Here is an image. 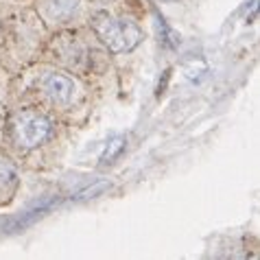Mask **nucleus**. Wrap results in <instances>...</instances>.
I'll list each match as a JSON object with an SVG mask.
<instances>
[{
  "label": "nucleus",
  "mask_w": 260,
  "mask_h": 260,
  "mask_svg": "<svg viewBox=\"0 0 260 260\" xmlns=\"http://www.w3.org/2000/svg\"><path fill=\"white\" fill-rule=\"evenodd\" d=\"M92 26L103 44L112 50V53H125V50H132L140 44L142 33L140 28L136 26L129 20H116L112 18L110 13H99L92 20Z\"/></svg>",
  "instance_id": "obj_1"
},
{
  "label": "nucleus",
  "mask_w": 260,
  "mask_h": 260,
  "mask_svg": "<svg viewBox=\"0 0 260 260\" xmlns=\"http://www.w3.org/2000/svg\"><path fill=\"white\" fill-rule=\"evenodd\" d=\"M13 177H16V169H13L11 160L7 155H0V188H5Z\"/></svg>",
  "instance_id": "obj_6"
},
{
  "label": "nucleus",
  "mask_w": 260,
  "mask_h": 260,
  "mask_svg": "<svg viewBox=\"0 0 260 260\" xmlns=\"http://www.w3.org/2000/svg\"><path fill=\"white\" fill-rule=\"evenodd\" d=\"M79 0H42V7L50 20H66L75 13Z\"/></svg>",
  "instance_id": "obj_4"
},
{
  "label": "nucleus",
  "mask_w": 260,
  "mask_h": 260,
  "mask_svg": "<svg viewBox=\"0 0 260 260\" xmlns=\"http://www.w3.org/2000/svg\"><path fill=\"white\" fill-rule=\"evenodd\" d=\"M44 92L59 105H68L72 96H75V83L70 81L66 75L53 72L44 79Z\"/></svg>",
  "instance_id": "obj_3"
},
{
  "label": "nucleus",
  "mask_w": 260,
  "mask_h": 260,
  "mask_svg": "<svg viewBox=\"0 0 260 260\" xmlns=\"http://www.w3.org/2000/svg\"><path fill=\"white\" fill-rule=\"evenodd\" d=\"M125 144H127V140L122 138V136H116V138H112L110 142H107L103 155H101V162H103V164L114 162V160H116V157L122 153V151H125Z\"/></svg>",
  "instance_id": "obj_5"
},
{
  "label": "nucleus",
  "mask_w": 260,
  "mask_h": 260,
  "mask_svg": "<svg viewBox=\"0 0 260 260\" xmlns=\"http://www.w3.org/2000/svg\"><path fill=\"white\" fill-rule=\"evenodd\" d=\"M13 134H16V142L22 149H35L48 138L50 120L40 112L24 110L13 120Z\"/></svg>",
  "instance_id": "obj_2"
}]
</instances>
